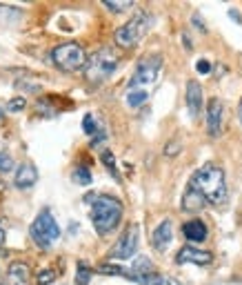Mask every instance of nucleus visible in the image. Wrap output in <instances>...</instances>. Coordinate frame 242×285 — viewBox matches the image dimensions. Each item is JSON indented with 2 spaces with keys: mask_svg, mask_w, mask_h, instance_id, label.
<instances>
[{
  "mask_svg": "<svg viewBox=\"0 0 242 285\" xmlns=\"http://www.w3.org/2000/svg\"><path fill=\"white\" fill-rule=\"evenodd\" d=\"M3 241H5V232L0 230V243H3Z\"/></svg>",
  "mask_w": 242,
  "mask_h": 285,
  "instance_id": "obj_34",
  "label": "nucleus"
},
{
  "mask_svg": "<svg viewBox=\"0 0 242 285\" xmlns=\"http://www.w3.org/2000/svg\"><path fill=\"white\" fill-rule=\"evenodd\" d=\"M171 238H173V225H171V221H169V219H165V221H162L160 225L154 230L151 243H154V248L158 250V252H167V248H169V243H171Z\"/></svg>",
  "mask_w": 242,
  "mask_h": 285,
  "instance_id": "obj_13",
  "label": "nucleus"
},
{
  "mask_svg": "<svg viewBox=\"0 0 242 285\" xmlns=\"http://www.w3.org/2000/svg\"><path fill=\"white\" fill-rule=\"evenodd\" d=\"M149 98V92L147 89H129L127 92V105L129 107H140V105H144Z\"/></svg>",
  "mask_w": 242,
  "mask_h": 285,
  "instance_id": "obj_20",
  "label": "nucleus"
},
{
  "mask_svg": "<svg viewBox=\"0 0 242 285\" xmlns=\"http://www.w3.org/2000/svg\"><path fill=\"white\" fill-rule=\"evenodd\" d=\"M167 285H182V283L176 281V278H167Z\"/></svg>",
  "mask_w": 242,
  "mask_h": 285,
  "instance_id": "obj_32",
  "label": "nucleus"
},
{
  "mask_svg": "<svg viewBox=\"0 0 242 285\" xmlns=\"http://www.w3.org/2000/svg\"><path fill=\"white\" fill-rule=\"evenodd\" d=\"M205 205H207L205 196H202L198 189L187 185V192H184V196H182V210L189 212V214H196V212H200Z\"/></svg>",
  "mask_w": 242,
  "mask_h": 285,
  "instance_id": "obj_16",
  "label": "nucleus"
},
{
  "mask_svg": "<svg viewBox=\"0 0 242 285\" xmlns=\"http://www.w3.org/2000/svg\"><path fill=\"white\" fill-rule=\"evenodd\" d=\"M118 69V56L114 54V49H100L95 52L91 58L84 65V78L91 85H100Z\"/></svg>",
  "mask_w": 242,
  "mask_h": 285,
  "instance_id": "obj_4",
  "label": "nucleus"
},
{
  "mask_svg": "<svg viewBox=\"0 0 242 285\" xmlns=\"http://www.w3.org/2000/svg\"><path fill=\"white\" fill-rule=\"evenodd\" d=\"M196 69H198L200 74H209V71H211V63H209V60H198V63H196Z\"/></svg>",
  "mask_w": 242,
  "mask_h": 285,
  "instance_id": "obj_30",
  "label": "nucleus"
},
{
  "mask_svg": "<svg viewBox=\"0 0 242 285\" xmlns=\"http://www.w3.org/2000/svg\"><path fill=\"white\" fill-rule=\"evenodd\" d=\"M52 60L58 69L76 71L87 65V54L78 43H63L52 52Z\"/></svg>",
  "mask_w": 242,
  "mask_h": 285,
  "instance_id": "obj_6",
  "label": "nucleus"
},
{
  "mask_svg": "<svg viewBox=\"0 0 242 285\" xmlns=\"http://www.w3.org/2000/svg\"><path fill=\"white\" fill-rule=\"evenodd\" d=\"M187 109H189V116L191 118H198L200 111H202V87L198 80H189L187 83Z\"/></svg>",
  "mask_w": 242,
  "mask_h": 285,
  "instance_id": "obj_11",
  "label": "nucleus"
},
{
  "mask_svg": "<svg viewBox=\"0 0 242 285\" xmlns=\"http://www.w3.org/2000/svg\"><path fill=\"white\" fill-rule=\"evenodd\" d=\"M22 109H25V98H22V96H16V98H11L7 103V111H11V114L22 111Z\"/></svg>",
  "mask_w": 242,
  "mask_h": 285,
  "instance_id": "obj_28",
  "label": "nucleus"
},
{
  "mask_svg": "<svg viewBox=\"0 0 242 285\" xmlns=\"http://www.w3.org/2000/svg\"><path fill=\"white\" fill-rule=\"evenodd\" d=\"M95 272L100 274H111V276H122V278H129V281H136V274H133L131 267H122V265H114V263H103L95 267Z\"/></svg>",
  "mask_w": 242,
  "mask_h": 285,
  "instance_id": "obj_17",
  "label": "nucleus"
},
{
  "mask_svg": "<svg viewBox=\"0 0 242 285\" xmlns=\"http://www.w3.org/2000/svg\"><path fill=\"white\" fill-rule=\"evenodd\" d=\"M54 281H56V270H52V267H42V270L36 274V283L38 285H49Z\"/></svg>",
  "mask_w": 242,
  "mask_h": 285,
  "instance_id": "obj_24",
  "label": "nucleus"
},
{
  "mask_svg": "<svg viewBox=\"0 0 242 285\" xmlns=\"http://www.w3.org/2000/svg\"><path fill=\"white\" fill-rule=\"evenodd\" d=\"M71 178H74V183H78V185H91V172L87 170V167H76L74 172H71Z\"/></svg>",
  "mask_w": 242,
  "mask_h": 285,
  "instance_id": "obj_21",
  "label": "nucleus"
},
{
  "mask_svg": "<svg viewBox=\"0 0 242 285\" xmlns=\"http://www.w3.org/2000/svg\"><path fill=\"white\" fill-rule=\"evenodd\" d=\"M229 16H231V18H233L235 22H238V25H240V22H242V18H240V11H235V9H231V11H229Z\"/></svg>",
  "mask_w": 242,
  "mask_h": 285,
  "instance_id": "obj_31",
  "label": "nucleus"
},
{
  "mask_svg": "<svg viewBox=\"0 0 242 285\" xmlns=\"http://www.w3.org/2000/svg\"><path fill=\"white\" fill-rule=\"evenodd\" d=\"M89 281H91V267L80 261L76 270V285H89Z\"/></svg>",
  "mask_w": 242,
  "mask_h": 285,
  "instance_id": "obj_22",
  "label": "nucleus"
},
{
  "mask_svg": "<svg viewBox=\"0 0 242 285\" xmlns=\"http://www.w3.org/2000/svg\"><path fill=\"white\" fill-rule=\"evenodd\" d=\"M162 69V56L160 54H151L147 58H142L133 71L131 80H129V89H138L140 85H151L158 80V74Z\"/></svg>",
  "mask_w": 242,
  "mask_h": 285,
  "instance_id": "obj_7",
  "label": "nucleus"
},
{
  "mask_svg": "<svg viewBox=\"0 0 242 285\" xmlns=\"http://www.w3.org/2000/svg\"><path fill=\"white\" fill-rule=\"evenodd\" d=\"M213 261V254L207 252V250H198L193 245H184L180 248V252L176 254V263L178 265H184V263H193V265H209Z\"/></svg>",
  "mask_w": 242,
  "mask_h": 285,
  "instance_id": "obj_9",
  "label": "nucleus"
},
{
  "mask_svg": "<svg viewBox=\"0 0 242 285\" xmlns=\"http://www.w3.org/2000/svg\"><path fill=\"white\" fill-rule=\"evenodd\" d=\"M22 18V11L9 5H0V25H16Z\"/></svg>",
  "mask_w": 242,
  "mask_h": 285,
  "instance_id": "obj_19",
  "label": "nucleus"
},
{
  "mask_svg": "<svg viewBox=\"0 0 242 285\" xmlns=\"http://www.w3.org/2000/svg\"><path fill=\"white\" fill-rule=\"evenodd\" d=\"M29 232H31L33 243H36L40 250H49L60 238V225L56 223L54 214L49 210H42L40 214L33 219Z\"/></svg>",
  "mask_w": 242,
  "mask_h": 285,
  "instance_id": "obj_5",
  "label": "nucleus"
},
{
  "mask_svg": "<svg viewBox=\"0 0 242 285\" xmlns=\"http://www.w3.org/2000/svg\"><path fill=\"white\" fill-rule=\"evenodd\" d=\"M131 270H133V274H136V283H140L147 274H151V272H156L154 270V263H151L147 256H140L136 263L131 265Z\"/></svg>",
  "mask_w": 242,
  "mask_h": 285,
  "instance_id": "obj_18",
  "label": "nucleus"
},
{
  "mask_svg": "<svg viewBox=\"0 0 242 285\" xmlns=\"http://www.w3.org/2000/svg\"><path fill=\"white\" fill-rule=\"evenodd\" d=\"M82 130H84V134H89V136H98L100 132H105L100 125H95V118L91 114H84V118H82Z\"/></svg>",
  "mask_w": 242,
  "mask_h": 285,
  "instance_id": "obj_23",
  "label": "nucleus"
},
{
  "mask_svg": "<svg viewBox=\"0 0 242 285\" xmlns=\"http://www.w3.org/2000/svg\"><path fill=\"white\" fill-rule=\"evenodd\" d=\"M238 116H240V123H242V100H240V107H238Z\"/></svg>",
  "mask_w": 242,
  "mask_h": 285,
  "instance_id": "obj_33",
  "label": "nucleus"
},
{
  "mask_svg": "<svg viewBox=\"0 0 242 285\" xmlns=\"http://www.w3.org/2000/svg\"><path fill=\"white\" fill-rule=\"evenodd\" d=\"M100 158H103V163H105V167H107V170H109L111 174H114V178H116V181H120V174H118V170H116V158H114V154H111V152H107V149H105Z\"/></svg>",
  "mask_w": 242,
  "mask_h": 285,
  "instance_id": "obj_25",
  "label": "nucleus"
},
{
  "mask_svg": "<svg viewBox=\"0 0 242 285\" xmlns=\"http://www.w3.org/2000/svg\"><path fill=\"white\" fill-rule=\"evenodd\" d=\"M189 187L198 189L205 196L207 203L222 205L227 200V181H224V170L216 163H205L189 178Z\"/></svg>",
  "mask_w": 242,
  "mask_h": 285,
  "instance_id": "obj_2",
  "label": "nucleus"
},
{
  "mask_svg": "<svg viewBox=\"0 0 242 285\" xmlns=\"http://www.w3.org/2000/svg\"><path fill=\"white\" fill-rule=\"evenodd\" d=\"M11 167H14V158H11V154H7V152H0V174L9 172Z\"/></svg>",
  "mask_w": 242,
  "mask_h": 285,
  "instance_id": "obj_27",
  "label": "nucleus"
},
{
  "mask_svg": "<svg viewBox=\"0 0 242 285\" xmlns=\"http://www.w3.org/2000/svg\"><path fill=\"white\" fill-rule=\"evenodd\" d=\"M222 114H224V107H222V100L220 98H211L207 103V132L209 136H218L222 130Z\"/></svg>",
  "mask_w": 242,
  "mask_h": 285,
  "instance_id": "obj_10",
  "label": "nucleus"
},
{
  "mask_svg": "<svg viewBox=\"0 0 242 285\" xmlns=\"http://www.w3.org/2000/svg\"><path fill=\"white\" fill-rule=\"evenodd\" d=\"M0 285H29V265L22 261H14Z\"/></svg>",
  "mask_w": 242,
  "mask_h": 285,
  "instance_id": "obj_12",
  "label": "nucleus"
},
{
  "mask_svg": "<svg viewBox=\"0 0 242 285\" xmlns=\"http://www.w3.org/2000/svg\"><path fill=\"white\" fill-rule=\"evenodd\" d=\"M182 234L191 243H202L207 238V225L200 219H191L182 225Z\"/></svg>",
  "mask_w": 242,
  "mask_h": 285,
  "instance_id": "obj_15",
  "label": "nucleus"
},
{
  "mask_svg": "<svg viewBox=\"0 0 242 285\" xmlns=\"http://www.w3.org/2000/svg\"><path fill=\"white\" fill-rule=\"evenodd\" d=\"M178 152H180V143H178V141H171V143H169L167 147H165V156H176Z\"/></svg>",
  "mask_w": 242,
  "mask_h": 285,
  "instance_id": "obj_29",
  "label": "nucleus"
},
{
  "mask_svg": "<svg viewBox=\"0 0 242 285\" xmlns=\"http://www.w3.org/2000/svg\"><path fill=\"white\" fill-rule=\"evenodd\" d=\"M151 22H154V18H151V14H138L133 16L129 22H125L122 27H118L116 33H114V43L118 45V47L122 49H133L136 45L142 40V36L149 31Z\"/></svg>",
  "mask_w": 242,
  "mask_h": 285,
  "instance_id": "obj_3",
  "label": "nucleus"
},
{
  "mask_svg": "<svg viewBox=\"0 0 242 285\" xmlns=\"http://www.w3.org/2000/svg\"><path fill=\"white\" fill-rule=\"evenodd\" d=\"M138 243H140V227L133 223V225H129L127 232L118 238V243L111 248L109 256L111 259H120V261L131 259V256L138 252Z\"/></svg>",
  "mask_w": 242,
  "mask_h": 285,
  "instance_id": "obj_8",
  "label": "nucleus"
},
{
  "mask_svg": "<svg viewBox=\"0 0 242 285\" xmlns=\"http://www.w3.org/2000/svg\"><path fill=\"white\" fill-rule=\"evenodd\" d=\"M38 181V170H36V165L33 163H22L18 167V172H16V187H20V189H29L33 183Z\"/></svg>",
  "mask_w": 242,
  "mask_h": 285,
  "instance_id": "obj_14",
  "label": "nucleus"
},
{
  "mask_svg": "<svg viewBox=\"0 0 242 285\" xmlns=\"http://www.w3.org/2000/svg\"><path fill=\"white\" fill-rule=\"evenodd\" d=\"M105 7L109 9V11H116V14H120V11H127V9H131L133 7V3L131 0H125V3H114V0H105Z\"/></svg>",
  "mask_w": 242,
  "mask_h": 285,
  "instance_id": "obj_26",
  "label": "nucleus"
},
{
  "mask_svg": "<svg viewBox=\"0 0 242 285\" xmlns=\"http://www.w3.org/2000/svg\"><path fill=\"white\" fill-rule=\"evenodd\" d=\"M0 116H3V109H0Z\"/></svg>",
  "mask_w": 242,
  "mask_h": 285,
  "instance_id": "obj_35",
  "label": "nucleus"
},
{
  "mask_svg": "<svg viewBox=\"0 0 242 285\" xmlns=\"http://www.w3.org/2000/svg\"><path fill=\"white\" fill-rule=\"evenodd\" d=\"M84 203L91 205V223L95 232L100 236H107L120 225L125 208L116 196H107V194H87Z\"/></svg>",
  "mask_w": 242,
  "mask_h": 285,
  "instance_id": "obj_1",
  "label": "nucleus"
}]
</instances>
